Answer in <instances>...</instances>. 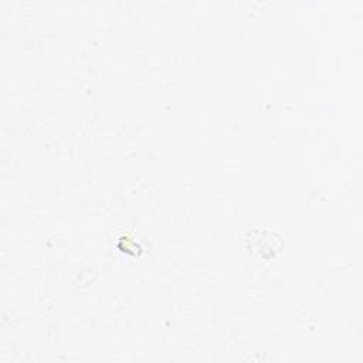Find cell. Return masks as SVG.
Wrapping results in <instances>:
<instances>
[{
  "label": "cell",
  "mask_w": 363,
  "mask_h": 363,
  "mask_svg": "<svg viewBox=\"0 0 363 363\" xmlns=\"http://www.w3.org/2000/svg\"><path fill=\"white\" fill-rule=\"evenodd\" d=\"M244 241L248 250L261 255L265 259L275 257V254L279 252L282 247L281 237L271 230H250L247 231Z\"/></svg>",
  "instance_id": "obj_1"
}]
</instances>
